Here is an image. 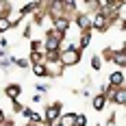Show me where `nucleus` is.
I'll return each mask as SVG.
<instances>
[{
    "label": "nucleus",
    "instance_id": "obj_3",
    "mask_svg": "<svg viewBox=\"0 0 126 126\" xmlns=\"http://www.w3.org/2000/svg\"><path fill=\"white\" fill-rule=\"evenodd\" d=\"M122 80H124V76L120 74V72H117V74H111V83H115V85H122Z\"/></svg>",
    "mask_w": 126,
    "mask_h": 126
},
{
    "label": "nucleus",
    "instance_id": "obj_5",
    "mask_svg": "<svg viewBox=\"0 0 126 126\" xmlns=\"http://www.w3.org/2000/svg\"><path fill=\"white\" fill-rule=\"evenodd\" d=\"M94 107H96V109H102V107H104V98H102V96H98V98L94 100Z\"/></svg>",
    "mask_w": 126,
    "mask_h": 126
},
{
    "label": "nucleus",
    "instance_id": "obj_9",
    "mask_svg": "<svg viewBox=\"0 0 126 126\" xmlns=\"http://www.w3.org/2000/svg\"><path fill=\"white\" fill-rule=\"evenodd\" d=\"M0 117H2V113H0Z\"/></svg>",
    "mask_w": 126,
    "mask_h": 126
},
{
    "label": "nucleus",
    "instance_id": "obj_7",
    "mask_svg": "<svg viewBox=\"0 0 126 126\" xmlns=\"http://www.w3.org/2000/svg\"><path fill=\"white\" fill-rule=\"evenodd\" d=\"M72 122H74V115H65L63 117V124H72Z\"/></svg>",
    "mask_w": 126,
    "mask_h": 126
},
{
    "label": "nucleus",
    "instance_id": "obj_6",
    "mask_svg": "<svg viewBox=\"0 0 126 126\" xmlns=\"http://www.w3.org/2000/svg\"><path fill=\"white\" fill-rule=\"evenodd\" d=\"M115 100H117V104H122V102H124V91H122V89L115 94Z\"/></svg>",
    "mask_w": 126,
    "mask_h": 126
},
{
    "label": "nucleus",
    "instance_id": "obj_8",
    "mask_svg": "<svg viewBox=\"0 0 126 126\" xmlns=\"http://www.w3.org/2000/svg\"><path fill=\"white\" fill-rule=\"evenodd\" d=\"M4 28H9V20H0V31H4Z\"/></svg>",
    "mask_w": 126,
    "mask_h": 126
},
{
    "label": "nucleus",
    "instance_id": "obj_1",
    "mask_svg": "<svg viewBox=\"0 0 126 126\" xmlns=\"http://www.w3.org/2000/svg\"><path fill=\"white\" fill-rule=\"evenodd\" d=\"M57 113H59V104L50 107V109H48V113H46V117H48V120H54V117H57Z\"/></svg>",
    "mask_w": 126,
    "mask_h": 126
},
{
    "label": "nucleus",
    "instance_id": "obj_4",
    "mask_svg": "<svg viewBox=\"0 0 126 126\" xmlns=\"http://www.w3.org/2000/svg\"><path fill=\"white\" fill-rule=\"evenodd\" d=\"M65 28H67V20H57V31H61V35Z\"/></svg>",
    "mask_w": 126,
    "mask_h": 126
},
{
    "label": "nucleus",
    "instance_id": "obj_2",
    "mask_svg": "<svg viewBox=\"0 0 126 126\" xmlns=\"http://www.w3.org/2000/svg\"><path fill=\"white\" fill-rule=\"evenodd\" d=\"M7 94H9L11 98H15V96L20 94V87H17V85H11V87H7Z\"/></svg>",
    "mask_w": 126,
    "mask_h": 126
}]
</instances>
